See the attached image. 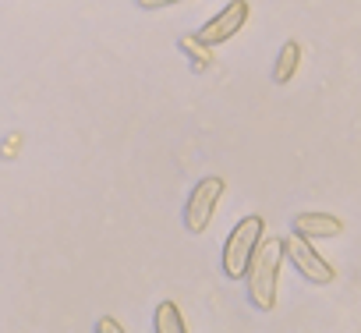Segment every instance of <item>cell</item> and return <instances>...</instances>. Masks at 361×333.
I'll list each match as a JSON object with an SVG mask.
<instances>
[{"mask_svg": "<svg viewBox=\"0 0 361 333\" xmlns=\"http://www.w3.org/2000/svg\"><path fill=\"white\" fill-rule=\"evenodd\" d=\"M96 329H99V333H124V326H121L117 319H110V315H103V319L96 322Z\"/></svg>", "mask_w": 361, "mask_h": 333, "instance_id": "cell-11", "label": "cell"}, {"mask_svg": "<svg viewBox=\"0 0 361 333\" xmlns=\"http://www.w3.org/2000/svg\"><path fill=\"white\" fill-rule=\"evenodd\" d=\"M262 231H266V220L252 213V217L238 220L234 231L227 234V245H224V273H227L231 280H245L248 262H252V255H255V248H259V241H262Z\"/></svg>", "mask_w": 361, "mask_h": 333, "instance_id": "cell-2", "label": "cell"}, {"mask_svg": "<svg viewBox=\"0 0 361 333\" xmlns=\"http://www.w3.org/2000/svg\"><path fill=\"white\" fill-rule=\"evenodd\" d=\"M152 329L156 333H185V315H180V308L173 301H159L156 315H152Z\"/></svg>", "mask_w": 361, "mask_h": 333, "instance_id": "cell-8", "label": "cell"}, {"mask_svg": "<svg viewBox=\"0 0 361 333\" xmlns=\"http://www.w3.org/2000/svg\"><path fill=\"white\" fill-rule=\"evenodd\" d=\"M224 178H202L195 188H192V195H188V206H185V227H188V234H202L206 227H209V220H213V213H216V202H220V195H224Z\"/></svg>", "mask_w": 361, "mask_h": 333, "instance_id": "cell-3", "label": "cell"}, {"mask_svg": "<svg viewBox=\"0 0 361 333\" xmlns=\"http://www.w3.org/2000/svg\"><path fill=\"white\" fill-rule=\"evenodd\" d=\"M248 22V0H231V4L213 18V22H206L202 29H199V43H206V47H216V43H227L231 36H238L241 32V25Z\"/></svg>", "mask_w": 361, "mask_h": 333, "instance_id": "cell-5", "label": "cell"}, {"mask_svg": "<svg viewBox=\"0 0 361 333\" xmlns=\"http://www.w3.org/2000/svg\"><path fill=\"white\" fill-rule=\"evenodd\" d=\"M180 50L192 54L199 68H206V64H209V47H206V43H199L195 36H185V40H180Z\"/></svg>", "mask_w": 361, "mask_h": 333, "instance_id": "cell-9", "label": "cell"}, {"mask_svg": "<svg viewBox=\"0 0 361 333\" xmlns=\"http://www.w3.org/2000/svg\"><path fill=\"white\" fill-rule=\"evenodd\" d=\"M280 262H283V238H262L252 262H248V298L259 312H273L276 305V284H280Z\"/></svg>", "mask_w": 361, "mask_h": 333, "instance_id": "cell-1", "label": "cell"}, {"mask_svg": "<svg viewBox=\"0 0 361 333\" xmlns=\"http://www.w3.org/2000/svg\"><path fill=\"white\" fill-rule=\"evenodd\" d=\"M290 227H294V234H301V238H308V241L336 238V234L343 231V224H340L336 217H329V213H298Z\"/></svg>", "mask_w": 361, "mask_h": 333, "instance_id": "cell-6", "label": "cell"}, {"mask_svg": "<svg viewBox=\"0 0 361 333\" xmlns=\"http://www.w3.org/2000/svg\"><path fill=\"white\" fill-rule=\"evenodd\" d=\"M135 4H138L142 11H163V8H170V4H180V0H135Z\"/></svg>", "mask_w": 361, "mask_h": 333, "instance_id": "cell-10", "label": "cell"}, {"mask_svg": "<svg viewBox=\"0 0 361 333\" xmlns=\"http://www.w3.org/2000/svg\"><path fill=\"white\" fill-rule=\"evenodd\" d=\"M301 68V43H294V40H287L283 47H280V54H276V64H273V82L276 85H287L290 78H294V71Z\"/></svg>", "mask_w": 361, "mask_h": 333, "instance_id": "cell-7", "label": "cell"}, {"mask_svg": "<svg viewBox=\"0 0 361 333\" xmlns=\"http://www.w3.org/2000/svg\"><path fill=\"white\" fill-rule=\"evenodd\" d=\"M15 145H18V135H11V138L4 142V156H8V152H15Z\"/></svg>", "mask_w": 361, "mask_h": 333, "instance_id": "cell-12", "label": "cell"}, {"mask_svg": "<svg viewBox=\"0 0 361 333\" xmlns=\"http://www.w3.org/2000/svg\"><path fill=\"white\" fill-rule=\"evenodd\" d=\"M283 255L290 259V266L308 280V284H333V277H336V270L308 245V238H301V234H294V238H283Z\"/></svg>", "mask_w": 361, "mask_h": 333, "instance_id": "cell-4", "label": "cell"}]
</instances>
